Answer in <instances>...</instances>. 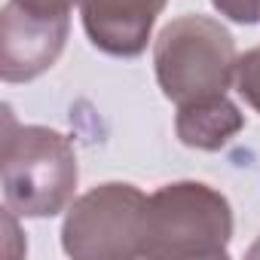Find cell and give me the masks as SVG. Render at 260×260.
<instances>
[{
	"instance_id": "4",
	"label": "cell",
	"mask_w": 260,
	"mask_h": 260,
	"mask_svg": "<svg viewBox=\"0 0 260 260\" xmlns=\"http://www.w3.org/2000/svg\"><path fill=\"white\" fill-rule=\"evenodd\" d=\"M147 199L135 184H101L68 208L61 248L77 260H132L141 257Z\"/></svg>"
},
{
	"instance_id": "1",
	"label": "cell",
	"mask_w": 260,
	"mask_h": 260,
	"mask_svg": "<svg viewBox=\"0 0 260 260\" xmlns=\"http://www.w3.org/2000/svg\"><path fill=\"white\" fill-rule=\"evenodd\" d=\"M74 144L46 125H19L4 113L0 184L7 208L22 217H52L64 211L77 190Z\"/></svg>"
},
{
	"instance_id": "3",
	"label": "cell",
	"mask_w": 260,
	"mask_h": 260,
	"mask_svg": "<svg viewBox=\"0 0 260 260\" xmlns=\"http://www.w3.org/2000/svg\"><path fill=\"white\" fill-rule=\"evenodd\" d=\"M236 40L208 16H181L169 22L153 46V68L169 101L190 104L226 95L236 83Z\"/></svg>"
},
{
	"instance_id": "6",
	"label": "cell",
	"mask_w": 260,
	"mask_h": 260,
	"mask_svg": "<svg viewBox=\"0 0 260 260\" xmlns=\"http://www.w3.org/2000/svg\"><path fill=\"white\" fill-rule=\"evenodd\" d=\"M169 0H80L89 40L116 58H135L147 49L156 16Z\"/></svg>"
},
{
	"instance_id": "5",
	"label": "cell",
	"mask_w": 260,
	"mask_h": 260,
	"mask_svg": "<svg viewBox=\"0 0 260 260\" xmlns=\"http://www.w3.org/2000/svg\"><path fill=\"white\" fill-rule=\"evenodd\" d=\"M71 16L31 13L7 0L0 16V77L7 83H28L49 71L68 40Z\"/></svg>"
},
{
	"instance_id": "7",
	"label": "cell",
	"mask_w": 260,
	"mask_h": 260,
	"mask_svg": "<svg viewBox=\"0 0 260 260\" xmlns=\"http://www.w3.org/2000/svg\"><path fill=\"white\" fill-rule=\"evenodd\" d=\"M242 125H245V116L239 113V107L226 95H217V98L181 104L175 132L181 144L193 150H220L242 132Z\"/></svg>"
},
{
	"instance_id": "8",
	"label": "cell",
	"mask_w": 260,
	"mask_h": 260,
	"mask_svg": "<svg viewBox=\"0 0 260 260\" xmlns=\"http://www.w3.org/2000/svg\"><path fill=\"white\" fill-rule=\"evenodd\" d=\"M236 89L260 113V46L239 55V61H236Z\"/></svg>"
},
{
	"instance_id": "11",
	"label": "cell",
	"mask_w": 260,
	"mask_h": 260,
	"mask_svg": "<svg viewBox=\"0 0 260 260\" xmlns=\"http://www.w3.org/2000/svg\"><path fill=\"white\" fill-rule=\"evenodd\" d=\"M248 257H260V239L251 245V251H248Z\"/></svg>"
},
{
	"instance_id": "2",
	"label": "cell",
	"mask_w": 260,
	"mask_h": 260,
	"mask_svg": "<svg viewBox=\"0 0 260 260\" xmlns=\"http://www.w3.org/2000/svg\"><path fill=\"white\" fill-rule=\"evenodd\" d=\"M230 239L233 208L214 187L178 181L150 193L141 257H226Z\"/></svg>"
},
{
	"instance_id": "9",
	"label": "cell",
	"mask_w": 260,
	"mask_h": 260,
	"mask_svg": "<svg viewBox=\"0 0 260 260\" xmlns=\"http://www.w3.org/2000/svg\"><path fill=\"white\" fill-rule=\"evenodd\" d=\"M211 4L230 22H239V25L260 22V0H211Z\"/></svg>"
},
{
	"instance_id": "10",
	"label": "cell",
	"mask_w": 260,
	"mask_h": 260,
	"mask_svg": "<svg viewBox=\"0 0 260 260\" xmlns=\"http://www.w3.org/2000/svg\"><path fill=\"white\" fill-rule=\"evenodd\" d=\"M31 13H43V16H71V7L80 0H16Z\"/></svg>"
}]
</instances>
